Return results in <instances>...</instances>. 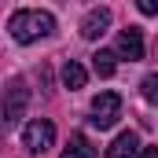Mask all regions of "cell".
<instances>
[{"mask_svg":"<svg viewBox=\"0 0 158 158\" xmlns=\"http://www.w3.org/2000/svg\"><path fill=\"white\" fill-rule=\"evenodd\" d=\"M55 30V15L52 11H40V7H22L7 19V33L19 40V44H33V40L48 37Z\"/></svg>","mask_w":158,"mask_h":158,"instance_id":"cell-1","label":"cell"},{"mask_svg":"<svg viewBox=\"0 0 158 158\" xmlns=\"http://www.w3.org/2000/svg\"><path fill=\"white\" fill-rule=\"evenodd\" d=\"M26 107H30V85H26V77H11V85L4 88V99H0V121L7 129L22 125Z\"/></svg>","mask_w":158,"mask_h":158,"instance_id":"cell-2","label":"cell"},{"mask_svg":"<svg viewBox=\"0 0 158 158\" xmlns=\"http://www.w3.org/2000/svg\"><path fill=\"white\" fill-rule=\"evenodd\" d=\"M22 147H26L30 155L52 151V147H55V125H52L48 118H33L26 129H22Z\"/></svg>","mask_w":158,"mask_h":158,"instance_id":"cell-3","label":"cell"},{"mask_svg":"<svg viewBox=\"0 0 158 158\" xmlns=\"http://www.w3.org/2000/svg\"><path fill=\"white\" fill-rule=\"evenodd\" d=\"M121 118V96L118 92H99L96 99H92V125L96 129H110L114 121Z\"/></svg>","mask_w":158,"mask_h":158,"instance_id":"cell-4","label":"cell"},{"mask_svg":"<svg viewBox=\"0 0 158 158\" xmlns=\"http://www.w3.org/2000/svg\"><path fill=\"white\" fill-rule=\"evenodd\" d=\"M110 19H114L110 7H92V11L81 19V37L85 40H99L107 30H110Z\"/></svg>","mask_w":158,"mask_h":158,"instance_id":"cell-5","label":"cell"},{"mask_svg":"<svg viewBox=\"0 0 158 158\" xmlns=\"http://www.w3.org/2000/svg\"><path fill=\"white\" fill-rule=\"evenodd\" d=\"M118 59H129V63H136V59H143V33L136 30V26H129V30H121L118 37Z\"/></svg>","mask_w":158,"mask_h":158,"instance_id":"cell-6","label":"cell"},{"mask_svg":"<svg viewBox=\"0 0 158 158\" xmlns=\"http://www.w3.org/2000/svg\"><path fill=\"white\" fill-rule=\"evenodd\" d=\"M107 158H140V136L136 132H118L114 143L107 147Z\"/></svg>","mask_w":158,"mask_h":158,"instance_id":"cell-7","label":"cell"},{"mask_svg":"<svg viewBox=\"0 0 158 158\" xmlns=\"http://www.w3.org/2000/svg\"><path fill=\"white\" fill-rule=\"evenodd\" d=\"M59 158H96V147H92V140H88L85 132H74L70 143H66V151Z\"/></svg>","mask_w":158,"mask_h":158,"instance_id":"cell-8","label":"cell"},{"mask_svg":"<svg viewBox=\"0 0 158 158\" xmlns=\"http://www.w3.org/2000/svg\"><path fill=\"white\" fill-rule=\"evenodd\" d=\"M92 70L99 74V77H114V70H118V52H96L92 55Z\"/></svg>","mask_w":158,"mask_h":158,"instance_id":"cell-9","label":"cell"},{"mask_svg":"<svg viewBox=\"0 0 158 158\" xmlns=\"http://www.w3.org/2000/svg\"><path fill=\"white\" fill-rule=\"evenodd\" d=\"M85 81H88V74H85V66L70 59V63L63 66V85H66V88L74 92V88H85Z\"/></svg>","mask_w":158,"mask_h":158,"instance_id":"cell-10","label":"cell"},{"mask_svg":"<svg viewBox=\"0 0 158 158\" xmlns=\"http://www.w3.org/2000/svg\"><path fill=\"white\" fill-rule=\"evenodd\" d=\"M140 96L147 103H158V74H147V77L140 81Z\"/></svg>","mask_w":158,"mask_h":158,"instance_id":"cell-11","label":"cell"},{"mask_svg":"<svg viewBox=\"0 0 158 158\" xmlns=\"http://www.w3.org/2000/svg\"><path fill=\"white\" fill-rule=\"evenodd\" d=\"M140 15H158V0H136Z\"/></svg>","mask_w":158,"mask_h":158,"instance_id":"cell-12","label":"cell"},{"mask_svg":"<svg viewBox=\"0 0 158 158\" xmlns=\"http://www.w3.org/2000/svg\"><path fill=\"white\" fill-rule=\"evenodd\" d=\"M140 158H158V147H140Z\"/></svg>","mask_w":158,"mask_h":158,"instance_id":"cell-13","label":"cell"}]
</instances>
